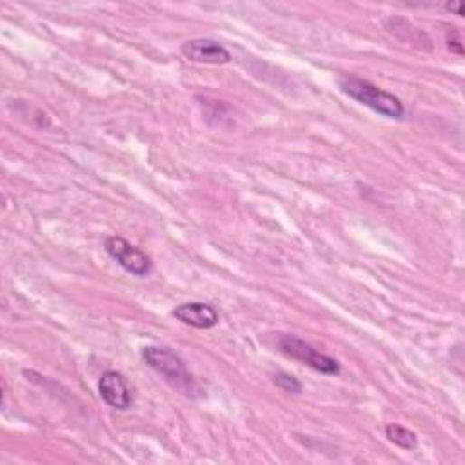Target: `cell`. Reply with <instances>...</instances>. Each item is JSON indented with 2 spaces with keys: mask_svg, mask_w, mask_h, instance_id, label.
Masks as SVG:
<instances>
[{
  "mask_svg": "<svg viewBox=\"0 0 465 465\" xmlns=\"http://www.w3.org/2000/svg\"><path fill=\"white\" fill-rule=\"evenodd\" d=\"M386 434H387V438L395 445H398V447H402L405 451L416 449V445H418V436L411 429H407V427H404L400 423L386 425Z\"/></svg>",
  "mask_w": 465,
  "mask_h": 465,
  "instance_id": "ba28073f",
  "label": "cell"
},
{
  "mask_svg": "<svg viewBox=\"0 0 465 465\" xmlns=\"http://www.w3.org/2000/svg\"><path fill=\"white\" fill-rule=\"evenodd\" d=\"M339 86L348 97L367 106L369 109L377 111L386 118L402 120L405 115V107L398 97H395L389 91H384L382 88L375 86L366 79H360L355 75H344L339 79Z\"/></svg>",
  "mask_w": 465,
  "mask_h": 465,
  "instance_id": "6da1fadb",
  "label": "cell"
},
{
  "mask_svg": "<svg viewBox=\"0 0 465 465\" xmlns=\"http://www.w3.org/2000/svg\"><path fill=\"white\" fill-rule=\"evenodd\" d=\"M445 10H449V12H454L456 15H463L465 14V8H463V3H449V5H445Z\"/></svg>",
  "mask_w": 465,
  "mask_h": 465,
  "instance_id": "30bf717a",
  "label": "cell"
},
{
  "mask_svg": "<svg viewBox=\"0 0 465 465\" xmlns=\"http://www.w3.org/2000/svg\"><path fill=\"white\" fill-rule=\"evenodd\" d=\"M106 253L127 273L135 274V276H147L153 269V262L151 258L138 247H135L133 244H129L126 238L122 237H107L106 238Z\"/></svg>",
  "mask_w": 465,
  "mask_h": 465,
  "instance_id": "277c9868",
  "label": "cell"
},
{
  "mask_svg": "<svg viewBox=\"0 0 465 465\" xmlns=\"http://www.w3.org/2000/svg\"><path fill=\"white\" fill-rule=\"evenodd\" d=\"M98 393H100V398L113 409L126 411L131 407V402H133L131 389L124 375L118 371H107L100 377Z\"/></svg>",
  "mask_w": 465,
  "mask_h": 465,
  "instance_id": "52a82bcc",
  "label": "cell"
},
{
  "mask_svg": "<svg viewBox=\"0 0 465 465\" xmlns=\"http://www.w3.org/2000/svg\"><path fill=\"white\" fill-rule=\"evenodd\" d=\"M273 382L276 387H280L282 391L285 393H291V395H300L302 393V384L293 377V375H287V373H276L273 377Z\"/></svg>",
  "mask_w": 465,
  "mask_h": 465,
  "instance_id": "9c48e42d",
  "label": "cell"
},
{
  "mask_svg": "<svg viewBox=\"0 0 465 465\" xmlns=\"http://www.w3.org/2000/svg\"><path fill=\"white\" fill-rule=\"evenodd\" d=\"M142 358L153 371L163 375L166 382H170L173 387H177L184 395L190 396V395L197 393V384H195L191 373L188 371L184 360L170 348L147 346L142 351Z\"/></svg>",
  "mask_w": 465,
  "mask_h": 465,
  "instance_id": "7a4b0ae2",
  "label": "cell"
},
{
  "mask_svg": "<svg viewBox=\"0 0 465 465\" xmlns=\"http://www.w3.org/2000/svg\"><path fill=\"white\" fill-rule=\"evenodd\" d=\"M173 317L195 330H211L219 326V321H220L217 309L204 302L181 303L173 309Z\"/></svg>",
  "mask_w": 465,
  "mask_h": 465,
  "instance_id": "8992f818",
  "label": "cell"
},
{
  "mask_svg": "<svg viewBox=\"0 0 465 465\" xmlns=\"http://www.w3.org/2000/svg\"><path fill=\"white\" fill-rule=\"evenodd\" d=\"M181 53L184 59L195 64H228L231 62V53L217 41L211 39H193L182 44Z\"/></svg>",
  "mask_w": 465,
  "mask_h": 465,
  "instance_id": "5b68a950",
  "label": "cell"
},
{
  "mask_svg": "<svg viewBox=\"0 0 465 465\" xmlns=\"http://www.w3.org/2000/svg\"><path fill=\"white\" fill-rule=\"evenodd\" d=\"M278 348L284 355L309 366V367L322 373V375L335 377V375L340 373V364L335 358L317 351L312 344L303 342L302 339H298L294 335H280L278 337Z\"/></svg>",
  "mask_w": 465,
  "mask_h": 465,
  "instance_id": "3957f363",
  "label": "cell"
}]
</instances>
